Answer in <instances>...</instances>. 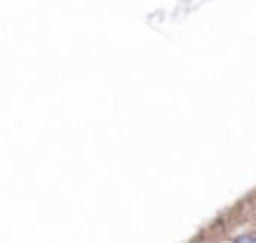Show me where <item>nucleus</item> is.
I'll return each instance as SVG.
<instances>
[{"instance_id": "f257e3e1", "label": "nucleus", "mask_w": 256, "mask_h": 243, "mask_svg": "<svg viewBox=\"0 0 256 243\" xmlns=\"http://www.w3.org/2000/svg\"><path fill=\"white\" fill-rule=\"evenodd\" d=\"M236 243H256V239H254V236H238Z\"/></svg>"}]
</instances>
